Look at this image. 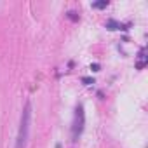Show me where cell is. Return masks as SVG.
Listing matches in <instances>:
<instances>
[{
    "instance_id": "obj_1",
    "label": "cell",
    "mask_w": 148,
    "mask_h": 148,
    "mask_svg": "<svg viewBox=\"0 0 148 148\" xmlns=\"http://www.w3.org/2000/svg\"><path fill=\"white\" fill-rule=\"evenodd\" d=\"M30 120H32V105H30V101H26L25 110L21 113V122H19V132H18L16 148H26L28 136H30Z\"/></svg>"
},
{
    "instance_id": "obj_2",
    "label": "cell",
    "mask_w": 148,
    "mask_h": 148,
    "mask_svg": "<svg viewBox=\"0 0 148 148\" xmlns=\"http://www.w3.org/2000/svg\"><path fill=\"white\" fill-rule=\"evenodd\" d=\"M84 124H86V113H84V106L79 103L75 108V117H73V124H71V139L77 141L79 136L84 131Z\"/></svg>"
},
{
    "instance_id": "obj_3",
    "label": "cell",
    "mask_w": 148,
    "mask_h": 148,
    "mask_svg": "<svg viewBox=\"0 0 148 148\" xmlns=\"http://www.w3.org/2000/svg\"><path fill=\"white\" fill-rule=\"evenodd\" d=\"M145 64H146V56H145V49H141V52H139V59H138V63H136V68H138V70H143Z\"/></svg>"
},
{
    "instance_id": "obj_4",
    "label": "cell",
    "mask_w": 148,
    "mask_h": 148,
    "mask_svg": "<svg viewBox=\"0 0 148 148\" xmlns=\"http://www.w3.org/2000/svg\"><path fill=\"white\" fill-rule=\"evenodd\" d=\"M106 28L110 32H115V30H120V23H117L115 19H108L106 21Z\"/></svg>"
},
{
    "instance_id": "obj_5",
    "label": "cell",
    "mask_w": 148,
    "mask_h": 148,
    "mask_svg": "<svg viewBox=\"0 0 148 148\" xmlns=\"http://www.w3.org/2000/svg\"><path fill=\"white\" fill-rule=\"evenodd\" d=\"M106 5H108V0H101V2H94V4H92L94 9H105Z\"/></svg>"
},
{
    "instance_id": "obj_6",
    "label": "cell",
    "mask_w": 148,
    "mask_h": 148,
    "mask_svg": "<svg viewBox=\"0 0 148 148\" xmlns=\"http://www.w3.org/2000/svg\"><path fill=\"white\" fill-rule=\"evenodd\" d=\"M82 84L91 86V84H94V79H92V77H82Z\"/></svg>"
},
{
    "instance_id": "obj_7",
    "label": "cell",
    "mask_w": 148,
    "mask_h": 148,
    "mask_svg": "<svg viewBox=\"0 0 148 148\" xmlns=\"http://www.w3.org/2000/svg\"><path fill=\"white\" fill-rule=\"evenodd\" d=\"M68 18H70L71 21H79V16H77L75 11H70V12H68Z\"/></svg>"
},
{
    "instance_id": "obj_8",
    "label": "cell",
    "mask_w": 148,
    "mask_h": 148,
    "mask_svg": "<svg viewBox=\"0 0 148 148\" xmlns=\"http://www.w3.org/2000/svg\"><path fill=\"white\" fill-rule=\"evenodd\" d=\"M91 70H92V71H99V64H98V63H92V64H91Z\"/></svg>"
}]
</instances>
